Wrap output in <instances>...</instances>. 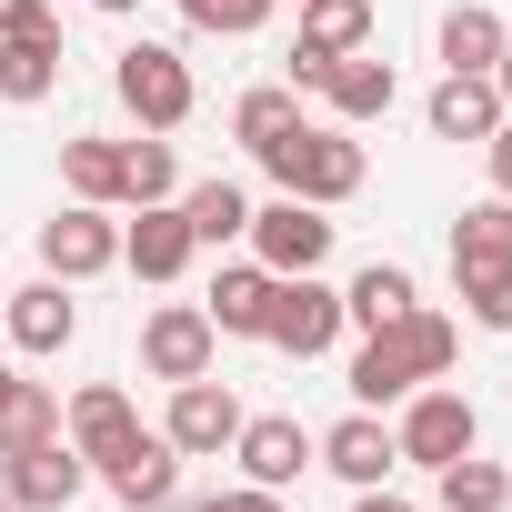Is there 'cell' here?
Instances as JSON below:
<instances>
[{
	"label": "cell",
	"instance_id": "6da1fadb",
	"mask_svg": "<svg viewBox=\"0 0 512 512\" xmlns=\"http://www.w3.org/2000/svg\"><path fill=\"white\" fill-rule=\"evenodd\" d=\"M452 352H462V332H452L432 302H412L402 322L362 332V352H352V402H362V412H382V402H402V392L442 382V372H452Z\"/></svg>",
	"mask_w": 512,
	"mask_h": 512
},
{
	"label": "cell",
	"instance_id": "7a4b0ae2",
	"mask_svg": "<svg viewBox=\"0 0 512 512\" xmlns=\"http://www.w3.org/2000/svg\"><path fill=\"white\" fill-rule=\"evenodd\" d=\"M262 171H272L292 201H322V211H332V201H352V191H362V171H372V161H362V141H352L342 121H292V131L262 151Z\"/></svg>",
	"mask_w": 512,
	"mask_h": 512
},
{
	"label": "cell",
	"instance_id": "3957f363",
	"mask_svg": "<svg viewBox=\"0 0 512 512\" xmlns=\"http://www.w3.org/2000/svg\"><path fill=\"white\" fill-rule=\"evenodd\" d=\"M111 91H121V111H131L141 131H181V121L201 111V81H191V61H181L171 41H131V51L111 61Z\"/></svg>",
	"mask_w": 512,
	"mask_h": 512
},
{
	"label": "cell",
	"instance_id": "277c9868",
	"mask_svg": "<svg viewBox=\"0 0 512 512\" xmlns=\"http://www.w3.org/2000/svg\"><path fill=\"white\" fill-rule=\"evenodd\" d=\"M392 442H402V462H412V472H442V462L482 452V412H472V392H452V382H422V392H402V422H392Z\"/></svg>",
	"mask_w": 512,
	"mask_h": 512
},
{
	"label": "cell",
	"instance_id": "5b68a950",
	"mask_svg": "<svg viewBox=\"0 0 512 512\" xmlns=\"http://www.w3.org/2000/svg\"><path fill=\"white\" fill-rule=\"evenodd\" d=\"M262 342L292 352V362H322V352L342 342V292H332L322 272H282V282H272V312H262Z\"/></svg>",
	"mask_w": 512,
	"mask_h": 512
},
{
	"label": "cell",
	"instance_id": "8992f818",
	"mask_svg": "<svg viewBox=\"0 0 512 512\" xmlns=\"http://www.w3.org/2000/svg\"><path fill=\"white\" fill-rule=\"evenodd\" d=\"M41 272L51 282H101V272H121V221L101 211V201H71V211H51L41 221Z\"/></svg>",
	"mask_w": 512,
	"mask_h": 512
},
{
	"label": "cell",
	"instance_id": "52a82bcc",
	"mask_svg": "<svg viewBox=\"0 0 512 512\" xmlns=\"http://www.w3.org/2000/svg\"><path fill=\"white\" fill-rule=\"evenodd\" d=\"M241 241H251V262H262V272H322V262H332V211L282 191V201L251 211V231H241Z\"/></svg>",
	"mask_w": 512,
	"mask_h": 512
},
{
	"label": "cell",
	"instance_id": "ba28073f",
	"mask_svg": "<svg viewBox=\"0 0 512 512\" xmlns=\"http://www.w3.org/2000/svg\"><path fill=\"white\" fill-rule=\"evenodd\" d=\"M211 362H221V332H211L201 302H161V312L141 322V372H151V382H201Z\"/></svg>",
	"mask_w": 512,
	"mask_h": 512
},
{
	"label": "cell",
	"instance_id": "9c48e42d",
	"mask_svg": "<svg viewBox=\"0 0 512 512\" xmlns=\"http://www.w3.org/2000/svg\"><path fill=\"white\" fill-rule=\"evenodd\" d=\"M231 432H241V392L231 382H171V412H161V442L181 452V462H211V452H231Z\"/></svg>",
	"mask_w": 512,
	"mask_h": 512
},
{
	"label": "cell",
	"instance_id": "30bf717a",
	"mask_svg": "<svg viewBox=\"0 0 512 512\" xmlns=\"http://www.w3.org/2000/svg\"><path fill=\"white\" fill-rule=\"evenodd\" d=\"M81 482H91V462H81L61 432L31 442V452H0V492H11V512H71Z\"/></svg>",
	"mask_w": 512,
	"mask_h": 512
},
{
	"label": "cell",
	"instance_id": "8fae6325",
	"mask_svg": "<svg viewBox=\"0 0 512 512\" xmlns=\"http://www.w3.org/2000/svg\"><path fill=\"white\" fill-rule=\"evenodd\" d=\"M231 462H241V482L292 492V482L312 472V432H302L292 412H241V432H231Z\"/></svg>",
	"mask_w": 512,
	"mask_h": 512
},
{
	"label": "cell",
	"instance_id": "7c38bea8",
	"mask_svg": "<svg viewBox=\"0 0 512 512\" xmlns=\"http://www.w3.org/2000/svg\"><path fill=\"white\" fill-rule=\"evenodd\" d=\"M61 442H71L91 472H101V462H121V452L141 442V412H131V392H121V382H81V392H71V412H61Z\"/></svg>",
	"mask_w": 512,
	"mask_h": 512
},
{
	"label": "cell",
	"instance_id": "4fadbf2b",
	"mask_svg": "<svg viewBox=\"0 0 512 512\" xmlns=\"http://www.w3.org/2000/svg\"><path fill=\"white\" fill-rule=\"evenodd\" d=\"M312 462H322L332 482H352V492H362V482H392V472H402V442H392V422H382V412H342L332 432H312Z\"/></svg>",
	"mask_w": 512,
	"mask_h": 512
},
{
	"label": "cell",
	"instance_id": "5bb4252c",
	"mask_svg": "<svg viewBox=\"0 0 512 512\" xmlns=\"http://www.w3.org/2000/svg\"><path fill=\"white\" fill-rule=\"evenodd\" d=\"M0 332H11L31 362H51V352H71V332H81V302H71V282H21V292H0Z\"/></svg>",
	"mask_w": 512,
	"mask_h": 512
},
{
	"label": "cell",
	"instance_id": "9a60e30c",
	"mask_svg": "<svg viewBox=\"0 0 512 512\" xmlns=\"http://www.w3.org/2000/svg\"><path fill=\"white\" fill-rule=\"evenodd\" d=\"M191 221H181V201H141V221H121V262L141 272V282H181L191 272Z\"/></svg>",
	"mask_w": 512,
	"mask_h": 512
},
{
	"label": "cell",
	"instance_id": "2e32d148",
	"mask_svg": "<svg viewBox=\"0 0 512 512\" xmlns=\"http://www.w3.org/2000/svg\"><path fill=\"white\" fill-rule=\"evenodd\" d=\"M101 482H111L121 512H171V502H181V452H171L161 432H141L121 462H101Z\"/></svg>",
	"mask_w": 512,
	"mask_h": 512
},
{
	"label": "cell",
	"instance_id": "e0dca14e",
	"mask_svg": "<svg viewBox=\"0 0 512 512\" xmlns=\"http://www.w3.org/2000/svg\"><path fill=\"white\" fill-rule=\"evenodd\" d=\"M422 121H432V141H492V131H502L492 71H442V91L422 101Z\"/></svg>",
	"mask_w": 512,
	"mask_h": 512
},
{
	"label": "cell",
	"instance_id": "ac0fdd59",
	"mask_svg": "<svg viewBox=\"0 0 512 512\" xmlns=\"http://www.w3.org/2000/svg\"><path fill=\"white\" fill-rule=\"evenodd\" d=\"M61 21L51 31H11V41H0V101H11V111H31V101H51L61 91Z\"/></svg>",
	"mask_w": 512,
	"mask_h": 512
},
{
	"label": "cell",
	"instance_id": "d6986e66",
	"mask_svg": "<svg viewBox=\"0 0 512 512\" xmlns=\"http://www.w3.org/2000/svg\"><path fill=\"white\" fill-rule=\"evenodd\" d=\"M322 101H332V121H342V131H362V121H382V111L402 101V81H392V61L342 51V61H332V81H322Z\"/></svg>",
	"mask_w": 512,
	"mask_h": 512
},
{
	"label": "cell",
	"instance_id": "ffe728a7",
	"mask_svg": "<svg viewBox=\"0 0 512 512\" xmlns=\"http://www.w3.org/2000/svg\"><path fill=\"white\" fill-rule=\"evenodd\" d=\"M272 282L282 272H262V262H231L211 292H201V312H211V332L221 342H262V312H272Z\"/></svg>",
	"mask_w": 512,
	"mask_h": 512
},
{
	"label": "cell",
	"instance_id": "44dd1931",
	"mask_svg": "<svg viewBox=\"0 0 512 512\" xmlns=\"http://www.w3.org/2000/svg\"><path fill=\"white\" fill-rule=\"evenodd\" d=\"M61 432V392L51 382H21L11 362H0V452H31Z\"/></svg>",
	"mask_w": 512,
	"mask_h": 512
},
{
	"label": "cell",
	"instance_id": "7402d4cb",
	"mask_svg": "<svg viewBox=\"0 0 512 512\" xmlns=\"http://www.w3.org/2000/svg\"><path fill=\"white\" fill-rule=\"evenodd\" d=\"M422 292H412V272L402 262H362L352 282H342V322H362V332H382V322H402Z\"/></svg>",
	"mask_w": 512,
	"mask_h": 512
},
{
	"label": "cell",
	"instance_id": "603a6c76",
	"mask_svg": "<svg viewBox=\"0 0 512 512\" xmlns=\"http://www.w3.org/2000/svg\"><path fill=\"white\" fill-rule=\"evenodd\" d=\"M432 512H512V472L482 462V452H462V462L432 472Z\"/></svg>",
	"mask_w": 512,
	"mask_h": 512
},
{
	"label": "cell",
	"instance_id": "cb8c5ba5",
	"mask_svg": "<svg viewBox=\"0 0 512 512\" xmlns=\"http://www.w3.org/2000/svg\"><path fill=\"white\" fill-rule=\"evenodd\" d=\"M502 11H482V0H462V11H442V71H492L502 61Z\"/></svg>",
	"mask_w": 512,
	"mask_h": 512
},
{
	"label": "cell",
	"instance_id": "d4e9b609",
	"mask_svg": "<svg viewBox=\"0 0 512 512\" xmlns=\"http://www.w3.org/2000/svg\"><path fill=\"white\" fill-rule=\"evenodd\" d=\"M482 262H512V201L502 191L452 221V272H482Z\"/></svg>",
	"mask_w": 512,
	"mask_h": 512
},
{
	"label": "cell",
	"instance_id": "484cf974",
	"mask_svg": "<svg viewBox=\"0 0 512 512\" xmlns=\"http://www.w3.org/2000/svg\"><path fill=\"white\" fill-rule=\"evenodd\" d=\"M181 221H191V241H201V251H221V241H241V231H251V201H241L231 181H191V191H181Z\"/></svg>",
	"mask_w": 512,
	"mask_h": 512
},
{
	"label": "cell",
	"instance_id": "4316f807",
	"mask_svg": "<svg viewBox=\"0 0 512 512\" xmlns=\"http://www.w3.org/2000/svg\"><path fill=\"white\" fill-rule=\"evenodd\" d=\"M61 181H71V201H121V141H61Z\"/></svg>",
	"mask_w": 512,
	"mask_h": 512
},
{
	"label": "cell",
	"instance_id": "83f0119b",
	"mask_svg": "<svg viewBox=\"0 0 512 512\" xmlns=\"http://www.w3.org/2000/svg\"><path fill=\"white\" fill-rule=\"evenodd\" d=\"M121 201H131V211H141V201H181L171 141H121Z\"/></svg>",
	"mask_w": 512,
	"mask_h": 512
},
{
	"label": "cell",
	"instance_id": "f1b7e54d",
	"mask_svg": "<svg viewBox=\"0 0 512 512\" xmlns=\"http://www.w3.org/2000/svg\"><path fill=\"white\" fill-rule=\"evenodd\" d=\"M302 41L332 51V61L362 51V41H372V0H302Z\"/></svg>",
	"mask_w": 512,
	"mask_h": 512
},
{
	"label": "cell",
	"instance_id": "f546056e",
	"mask_svg": "<svg viewBox=\"0 0 512 512\" xmlns=\"http://www.w3.org/2000/svg\"><path fill=\"white\" fill-rule=\"evenodd\" d=\"M302 121V91L282 81V91H241V111H231V131H241V151H272L282 131Z\"/></svg>",
	"mask_w": 512,
	"mask_h": 512
},
{
	"label": "cell",
	"instance_id": "4dcf8cb0",
	"mask_svg": "<svg viewBox=\"0 0 512 512\" xmlns=\"http://www.w3.org/2000/svg\"><path fill=\"white\" fill-rule=\"evenodd\" d=\"M452 292H462V312H472L482 332H512V262H482V272H452Z\"/></svg>",
	"mask_w": 512,
	"mask_h": 512
},
{
	"label": "cell",
	"instance_id": "1f68e13d",
	"mask_svg": "<svg viewBox=\"0 0 512 512\" xmlns=\"http://www.w3.org/2000/svg\"><path fill=\"white\" fill-rule=\"evenodd\" d=\"M181 21L211 31V41H251V31L272 21V0H181Z\"/></svg>",
	"mask_w": 512,
	"mask_h": 512
},
{
	"label": "cell",
	"instance_id": "d6a6232c",
	"mask_svg": "<svg viewBox=\"0 0 512 512\" xmlns=\"http://www.w3.org/2000/svg\"><path fill=\"white\" fill-rule=\"evenodd\" d=\"M191 512H282V492H262V482H241V492H211V502H191Z\"/></svg>",
	"mask_w": 512,
	"mask_h": 512
},
{
	"label": "cell",
	"instance_id": "836d02e7",
	"mask_svg": "<svg viewBox=\"0 0 512 512\" xmlns=\"http://www.w3.org/2000/svg\"><path fill=\"white\" fill-rule=\"evenodd\" d=\"M282 71H292V91H322V81H332V51H312V41H292V61H282Z\"/></svg>",
	"mask_w": 512,
	"mask_h": 512
},
{
	"label": "cell",
	"instance_id": "e575fe53",
	"mask_svg": "<svg viewBox=\"0 0 512 512\" xmlns=\"http://www.w3.org/2000/svg\"><path fill=\"white\" fill-rule=\"evenodd\" d=\"M482 161H492V191H502V201H512V111H502V131H492V141H482Z\"/></svg>",
	"mask_w": 512,
	"mask_h": 512
},
{
	"label": "cell",
	"instance_id": "d590c367",
	"mask_svg": "<svg viewBox=\"0 0 512 512\" xmlns=\"http://www.w3.org/2000/svg\"><path fill=\"white\" fill-rule=\"evenodd\" d=\"M11 31H51V0H0V41Z\"/></svg>",
	"mask_w": 512,
	"mask_h": 512
},
{
	"label": "cell",
	"instance_id": "8d00e7d4",
	"mask_svg": "<svg viewBox=\"0 0 512 512\" xmlns=\"http://www.w3.org/2000/svg\"><path fill=\"white\" fill-rule=\"evenodd\" d=\"M352 512H412V502H402L392 482H362V492H352Z\"/></svg>",
	"mask_w": 512,
	"mask_h": 512
},
{
	"label": "cell",
	"instance_id": "74e56055",
	"mask_svg": "<svg viewBox=\"0 0 512 512\" xmlns=\"http://www.w3.org/2000/svg\"><path fill=\"white\" fill-rule=\"evenodd\" d=\"M492 91H502V111H512V41H502V61H492Z\"/></svg>",
	"mask_w": 512,
	"mask_h": 512
},
{
	"label": "cell",
	"instance_id": "f35d334b",
	"mask_svg": "<svg viewBox=\"0 0 512 512\" xmlns=\"http://www.w3.org/2000/svg\"><path fill=\"white\" fill-rule=\"evenodd\" d=\"M91 11H111V21H121V11H141V0H91Z\"/></svg>",
	"mask_w": 512,
	"mask_h": 512
},
{
	"label": "cell",
	"instance_id": "ab89813d",
	"mask_svg": "<svg viewBox=\"0 0 512 512\" xmlns=\"http://www.w3.org/2000/svg\"><path fill=\"white\" fill-rule=\"evenodd\" d=\"M0 512H11V492H0Z\"/></svg>",
	"mask_w": 512,
	"mask_h": 512
}]
</instances>
